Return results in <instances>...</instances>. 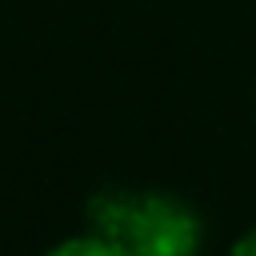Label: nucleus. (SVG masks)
Instances as JSON below:
<instances>
[{
  "label": "nucleus",
  "instance_id": "nucleus-1",
  "mask_svg": "<svg viewBox=\"0 0 256 256\" xmlns=\"http://www.w3.org/2000/svg\"><path fill=\"white\" fill-rule=\"evenodd\" d=\"M92 232L116 240L132 256H196L200 216L164 192L108 188L88 204Z\"/></svg>",
  "mask_w": 256,
  "mask_h": 256
},
{
  "label": "nucleus",
  "instance_id": "nucleus-2",
  "mask_svg": "<svg viewBox=\"0 0 256 256\" xmlns=\"http://www.w3.org/2000/svg\"><path fill=\"white\" fill-rule=\"evenodd\" d=\"M48 256H132V252H124L116 240H108V236L92 232V236H76V240H64V244H60V248H52Z\"/></svg>",
  "mask_w": 256,
  "mask_h": 256
},
{
  "label": "nucleus",
  "instance_id": "nucleus-3",
  "mask_svg": "<svg viewBox=\"0 0 256 256\" xmlns=\"http://www.w3.org/2000/svg\"><path fill=\"white\" fill-rule=\"evenodd\" d=\"M232 256H256V228H252V232H248V236L232 248Z\"/></svg>",
  "mask_w": 256,
  "mask_h": 256
}]
</instances>
